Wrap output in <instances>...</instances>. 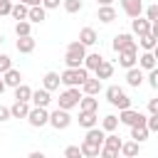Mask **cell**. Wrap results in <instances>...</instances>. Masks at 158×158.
I'll use <instances>...</instances> for the list:
<instances>
[{
	"instance_id": "6da1fadb",
	"label": "cell",
	"mask_w": 158,
	"mask_h": 158,
	"mask_svg": "<svg viewBox=\"0 0 158 158\" xmlns=\"http://www.w3.org/2000/svg\"><path fill=\"white\" fill-rule=\"evenodd\" d=\"M84 57H86V44H84L81 40H74V42L67 44V52H64L67 67H79V64L84 62Z\"/></svg>"
},
{
	"instance_id": "7a4b0ae2",
	"label": "cell",
	"mask_w": 158,
	"mask_h": 158,
	"mask_svg": "<svg viewBox=\"0 0 158 158\" xmlns=\"http://www.w3.org/2000/svg\"><path fill=\"white\" fill-rule=\"evenodd\" d=\"M86 79H89V69L86 67H67L62 72V81L67 86H81Z\"/></svg>"
},
{
	"instance_id": "3957f363",
	"label": "cell",
	"mask_w": 158,
	"mask_h": 158,
	"mask_svg": "<svg viewBox=\"0 0 158 158\" xmlns=\"http://www.w3.org/2000/svg\"><path fill=\"white\" fill-rule=\"evenodd\" d=\"M118 121H123V123H128V126H146V123H148V118H146L141 111H133L131 106H128V109H121Z\"/></svg>"
},
{
	"instance_id": "277c9868",
	"label": "cell",
	"mask_w": 158,
	"mask_h": 158,
	"mask_svg": "<svg viewBox=\"0 0 158 158\" xmlns=\"http://www.w3.org/2000/svg\"><path fill=\"white\" fill-rule=\"evenodd\" d=\"M79 99H81V91H79L77 86H69V89H64V91L59 94V106H62V109H72V106L79 104Z\"/></svg>"
},
{
	"instance_id": "5b68a950",
	"label": "cell",
	"mask_w": 158,
	"mask_h": 158,
	"mask_svg": "<svg viewBox=\"0 0 158 158\" xmlns=\"http://www.w3.org/2000/svg\"><path fill=\"white\" fill-rule=\"evenodd\" d=\"M27 118L32 126H44V123H49V111H47V106H35V109H30Z\"/></svg>"
},
{
	"instance_id": "8992f818",
	"label": "cell",
	"mask_w": 158,
	"mask_h": 158,
	"mask_svg": "<svg viewBox=\"0 0 158 158\" xmlns=\"http://www.w3.org/2000/svg\"><path fill=\"white\" fill-rule=\"evenodd\" d=\"M69 121H72V116H69V114H67V109H62V106H59L57 111H52V114H49V123H52L54 128H67V126H69Z\"/></svg>"
},
{
	"instance_id": "52a82bcc",
	"label": "cell",
	"mask_w": 158,
	"mask_h": 158,
	"mask_svg": "<svg viewBox=\"0 0 158 158\" xmlns=\"http://www.w3.org/2000/svg\"><path fill=\"white\" fill-rule=\"evenodd\" d=\"M131 47H136V42H133V37L128 32H118L114 37V49L116 52H123V49H131Z\"/></svg>"
},
{
	"instance_id": "ba28073f",
	"label": "cell",
	"mask_w": 158,
	"mask_h": 158,
	"mask_svg": "<svg viewBox=\"0 0 158 158\" xmlns=\"http://www.w3.org/2000/svg\"><path fill=\"white\" fill-rule=\"evenodd\" d=\"M136 59H138V52H136V47L118 52V64H121V67H126V69H131V67L136 64Z\"/></svg>"
},
{
	"instance_id": "9c48e42d",
	"label": "cell",
	"mask_w": 158,
	"mask_h": 158,
	"mask_svg": "<svg viewBox=\"0 0 158 158\" xmlns=\"http://www.w3.org/2000/svg\"><path fill=\"white\" fill-rule=\"evenodd\" d=\"M121 7H123V12L128 17H138L143 12V2L141 0H121Z\"/></svg>"
},
{
	"instance_id": "30bf717a",
	"label": "cell",
	"mask_w": 158,
	"mask_h": 158,
	"mask_svg": "<svg viewBox=\"0 0 158 158\" xmlns=\"http://www.w3.org/2000/svg\"><path fill=\"white\" fill-rule=\"evenodd\" d=\"M131 27H133V32H136L138 37H141V35H148V32H151V20L138 15V17H133V20H131Z\"/></svg>"
},
{
	"instance_id": "8fae6325",
	"label": "cell",
	"mask_w": 158,
	"mask_h": 158,
	"mask_svg": "<svg viewBox=\"0 0 158 158\" xmlns=\"http://www.w3.org/2000/svg\"><path fill=\"white\" fill-rule=\"evenodd\" d=\"M17 49H20L22 54H30V52L35 49V37H32V35H22V37H17Z\"/></svg>"
},
{
	"instance_id": "7c38bea8",
	"label": "cell",
	"mask_w": 158,
	"mask_h": 158,
	"mask_svg": "<svg viewBox=\"0 0 158 158\" xmlns=\"http://www.w3.org/2000/svg\"><path fill=\"white\" fill-rule=\"evenodd\" d=\"M32 101H35V106H47V104L52 101L49 89H37V91H32Z\"/></svg>"
},
{
	"instance_id": "4fadbf2b",
	"label": "cell",
	"mask_w": 158,
	"mask_h": 158,
	"mask_svg": "<svg viewBox=\"0 0 158 158\" xmlns=\"http://www.w3.org/2000/svg\"><path fill=\"white\" fill-rule=\"evenodd\" d=\"M99 109V101L94 99V94H86L79 99V111H96Z\"/></svg>"
},
{
	"instance_id": "5bb4252c",
	"label": "cell",
	"mask_w": 158,
	"mask_h": 158,
	"mask_svg": "<svg viewBox=\"0 0 158 158\" xmlns=\"http://www.w3.org/2000/svg\"><path fill=\"white\" fill-rule=\"evenodd\" d=\"M79 40L89 47V44H94L99 37H96V30H94V27H81V30H79Z\"/></svg>"
},
{
	"instance_id": "9a60e30c",
	"label": "cell",
	"mask_w": 158,
	"mask_h": 158,
	"mask_svg": "<svg viewBox=\"0 0 158 158\" xmlns=\"http://www.w3.org/2000/svg\"><path fill=\"white\" fill-rule=\"evenodd\" d=\"M2 79H5V84H7V86H17V84H22V81H20V79H22V74H20L17 69H12V67H10L7 72H2Z\"/></svg>"
},
{
	"instance_id": "2e32d148",
	"label": "cell",
	"mask_w": 158,
	"mask_h": 158,
	"mask_svg": "<svg viewBox=\"0 0 158 158\" xmlns=\"http://www.w3.org/2000/svg\"><path fill=\"white\" fill-rule=\"evenodd\" d=\"M10 111H12L15 118H27V116H30V106H27V101H15Z\"/></svg>"
},
{
	"instance_id": "e0dca14e",
	"label": "cell",
	"mask_w": 158,
	"mask_h": 158,
	"mask_svg": "<svg viewBox=\"0 0 158 158\" xmlns=\"http://www.w3.org/2000/svg\"><path fill=\"white\" fill-rule=\"evenodd\" d=\"M84 138H86V141H91V143H96V146H101L106 136H104V131H101V128L91 126V128H86V136H84Z\"/></svg>"
},
{
	"instance_id": "ac0fdd59",
	"label": "cell",
	"mask_w": 158,
	"mask_h": 158,
	"mask_svg": "<svg viewBox=\"0 0 158 158\" xmlns=\"http://www.w3.org/2000/svg\"><path fill=\"white\" fill-rule=\"evenodd\" d=\"M10 15H12L15 20H27V15H30V7H27V2H17V5H12Z\"/></svg>"
},
{
	"instance_id": "d6986e66",
	"label": "cell",
	"mask_w": 158,
	"mask_h": 158,
	"mask_svg": "<svg viewBox=\"0 0 158 158\" xmlns=\"http://www.w3.org/2000/svg\"><path fill=\"white\" fill-rule=\"evenodd\" d=\"M59 81H62V74H57V72H47L42 84H44V89H49V91H52V89H57V86H59Z\"/></svg>"
},
{
	"instance_id": "ffe728a7",
	"label": "cell",
	"mask_w": 158,
	"mask_h": 158,
	"mask_svg": "<svg viewBox=\"0 0 158 158\" xmlns=\"http://www.w3.org/2000/svg\"><path fill=\"white\" fill-rule=\"evenodd\" d=\"M79 123H81L84 128L96 126V111H79Z\"/></svg>"
},
{
	"instance_id": "44dd1931",
	"label": "cell",
	"mask_w": 158,
	"mask_h": 158,
	"mask_svg": "<svg viewBox=\"0 0 158 158\" xmlns=\"http://www.w3.org/2000/svg\"><path fill=\"white\" fill-rule=\"evenodd\" d=\"M138 62H141L143 69H153V67H156V54H153V49H146V52L138 57Z\"/></svg>"
},
{
	"instance_id": "7402d4cb",
	"label": "cell",
	"mask_w": 158,
	"mask_h": 158,
	"mask_svg": "<svg viewBox=\"0 0 158 158\" xmlns=\"http://www.w3.org/2000/svg\"><path fill=\"white\" fill-rule=\"evenodd\" d=\"M126 81H128L131 86H138V84L143 81V72H141V69H136V67H131V69L126 72Z\"/></svg>"
},
{
	"instance_id": "603a6c76",
	"label": "cell",
	"mask_w": 158,
	"mask_h": 158,
	"mask_svg": "<svg viewBox=\"0 0 158 158\" xmlns=\"http://www.w3.org/2000/svg\"><path fill=\"white\" fill-rule=\"evenodd\" d=\"M99 89H101V79L96 77V79H86L84 84H81V91L84 94H99Z\"/></svg>"
},
{
	"instance_id": "cb8c5ba5",
	"label": "cell",
	"mask_w": 158,
	"mask_h": 158,
	"mask_svg": "<svg viewBox=\"0 0 158 158\" xmlns=\"http://www.w3.org/2000/svg\"><path fill=\"white\" fill-rule=\"evenodd\" d=\"M15 99H17V101H30V99H32V89H30L27 84H17V86H15Z\"/></svg>"
},
{
	"instance_id": "d4e9b609",
	"label": "cell",
	"mask_w": 158,
	"mask_h": 158,
	"mask_svg": "<svg viewBox=\"0 0 158 158\" xmlns=\"http://www.w3.org/2000/svg\"><path fill=\"white\" fill-rule=\"evenodd\" d=\"M27 20H30V22H42V20H44V7H42V5H30Z\"/></svg>"
},
{
	"instance_id": "484cf974",
	"label": "cell",
	"mask_w": 158,
	"mask_h": 158,
	"mask_svg": "<svg viewBox=\"0 0 158 158\" xmlns=\"http://www.w3.org/2000/svg\"><path fill=\"white\" fill-rule=\"evenodd\" d=\"M99 20H101V22H111V20H116V10H114L111 5H101V7H99Z\"/></svg>"
},
{
	"instance_id": "4316f807",
	"label": "cell",
	"mask_w": 158,
	"mask_h": 158,
	"mask_svg": "<svg viewBox=\"0 0 158 158\" xmlns=\"http://www.w3.org/2000/svg\"><path fill=\"white\" fill-rule=\"evenodd\" d=\"M101 62H104V57H101L99 52H91V54L84 57V67H86V69H96Z\"/></svg>"
},
{
	"instance_id": "83f0119b",
	"label": "cell",
	"mask_w": 158,
	"mask_h": 158,
	"mask_svg": "<svg viewBox=\"0 0 158 158\" xmlns=\"http://www.w3.org/2000/svg\"><path fill=\"white\" fill-rule=\"evenodd\" d=\"M111 74H114V64L104 59V62H101V64L96 67V77H99V79H109Z\"/></svg>"
},
{
	"instance_id": "f1b7e54d",
	"label": "cell",
	"mask_w": 158,
	"mask_h": 158,
	"mask_svg": "<svg viewBox=\"0 0 158 158\" xmlns=\"http://www.w3.org/2000/svg\"><path fill=\"white\" fill-rule=\"evenodd\" d=\"M99 151H101V146H96V143H91V141L84 138V143H81V156L94 158V156H99Z\"/></svg>"
},
{
	"instance_id": "f546056e",
	"label": "cell",
	"mask_w": 158,
	"mask_h": 158,
	"mask_svg": "<svg viewBox=\"0 0 158 158\" xmlns=\"http://www.w3.org/2000/svg\"><path fill=\"white\" fill-rule=\"evenodd\" d=\"M131 138L133 141H146L148 138V126H131Z\"/></svg>"
},
{
	"instance_id": "4dcf8cb0",
	"label": "cell",
	"mask_w": 158,
	"mask_h": 158,
	"mask_svg": "<svg viewBox=\"0 0 158 158\" xmlns=\"http://www.w3.org/2000/svg\"><path fill=\"white\" fill-rule=\"evenodd\" d=\"M158 44V37L153 35V32H148V35H141V47L143 49H153Z\"/></svg>"
},
{
	"instance_id": "1f68e13d",
	"label": "cell",
	"mask_w": 158,
	"mask_h": 158,
	"mask_svg": "<svg viewBox=\"0 0 158 158\" xmlns=\"http://www.w3.org/2000/svg\"><path fill=\"white\" fill-rule=\"evenodd\" d=\"M30 30H32L30 20H17V25H15V35H17V37H22V35H30Z\"/></svg>"
},
{
	"instance_id": "d6a6232c",
	"label": "cell",
	"mask_w": 158,
	"mask_h": 158,
	"mask_svg": "<svg viewBox=\"0 0 158 158\" xmlns=\"http://www.w3.org/2000/svg\"><path fill=\"white\" fill-rule=\"evenodd\" d=\"M116 126H118V116H114V114L104 116V121H101V128H104V131H114Z\"/></svg>"
},
{
	"instance_id": "836d02e7",
	"label": "cell",
	"mask_w": 158,
	"mask_h": 158,
	"mask_svg": "<svg viewBox=\"0 0 158 158\" xmlns=\"http://www.w3.org/2000/svg\"><path fill=\"white\" fill-rule=\"evenodd\" d=\"M121 153H123V156H136V153H138V141L121 143Z\"/></svg>"
},
{
	"instance_id": "e575fe53",
	"label": "cell",
	"mask_w": 158,
	"mask_h": 158,
	"mask_svg": "<svg viewBox=\"0 0 158 158\" xmlns=\"http://www.w3.org/2000/svg\"><path fill=\"white\" fill-rule=\"evenodd\" d=\"M121 94H123V89H121V86H109V89H106V99H109L111 104H116Z\"/></svg>"
},
{
	"instance_id": "d590c367",
	"label": "cell",
	"mask_w": 158,
	"mask_h": 158,
	"mask_svg": "<svg viewBox=\"0 0 158 158\" xmlns=\"http://www.w3.org/2000/svg\"><path fill=\"white\" fill-rule=\"evenodd\" d=\"M104 143H106L109 148H116V151H121V138H118V136H114V133H111V136H106V138H104Z\"/></svg>"
},
{
	"instance_id": "8d00e7d4",
	"label": "cell",
	"mask_w": 158,
	"mask_h": 158,
	"mask_svg": "<svg viewBox=\"0 0 158 158\" xmlns=\"http://www.w3.org/2000/svg\"><path fill=\"white\" fill-rule=\"evenodd\" d=\"M64 10L67 12H79L81 10V0H64Z\"/></svg>"
},
{
	"instance_id": "74e56055",
	"label": "cell",
	"mask_w": 158,
	"mask_h": 158,
	"mask_svg": "<svg viewBox=\"0 0 158 158\" xmlns=\"http://www.w3.org/2000/svg\"><path fill=\"white\" fill-rule=\"evenodd\" d=\"M64 156L67 158H79L81 156V146H67L64 148Z\"/></svg>"
},
{
	"instance_id": "f35d334b",
	"label": "cell",
	"mask_w": 158,
	"mask_h": 158,
	"mask_svg": "<svg viewBox=\"0 0 158 158\" xmlns=\"http://www.w3.org/2000/svg\"><path fill=\"white\" fill-rule=\"evenodd\" d=\"M99 156H104V158H116V156H118V151H116V148H109V146H104V148L99 151Z\"/></svg>"
},
{
	"instance_id": "ab89813d",
	"label": "cell",
	"mask_w": 158,
	"mask_h": 158,
	"mask_svg": "<svg viewBox=\"0 0 158 158\" xmlns=\"http://www.w3.org/2000/svg\"><path fill=\"white\" fill-rule=\"evenodd\" d=\"M146 17L153 22V20H158V5H151L148 10H146Z\"/></svg>"
},
{
	"instance_id": "60d3db41",
	"label": "cell",
	"mask_w": 158,
	"mask_h": 158,
	"mask_svg": "<svg viewBox=\"0 0 158 158\" xmlns=\"http://www.w3.org/2000/svg\"><path fill=\"white\" fill-rule=\"evenodd\" d=\"M12 64H10V57L7 54H0V72H7Z\"/></svg>"
},
{
	"instance_id": "b9f144b4",
	"label": "cell",
	"mask_w": 158,
	"mask_h": 158,
	"mask_svg": "<svg viewBox=\"0 0 158 158\" xmlns=\"http://www.w3.org/2000/svg\"><path fill=\"white\" fill-rule=\"evenodd\" d=\"M148 131H158V114H151V118H148Z\"/></svg>"
},
{
	"instance_id": "7bdbcfd3",
	"label": "cell",
	"mask_w": 158,
	"mask_h": 158,
	"mask_svg": "<svg viewBox=\"0 0 158 158\" xmlns=\"http://www.w3.org/2000/svg\"><path fill=\"white\" fill-rule=\"evenodd\" d=\"M10 10H12V2L10 0H0V15H10Z\"/></svg>"
},
{
	"instance_id": "ee69618b",
	"label": "cell",
	"mask_w": 158,
	"mask_h": 158,
	"mask_svg": "<svg viewBox=\"0 0 158 158\" xmlns=\"http://www.w3.org/2000/svg\"><path fill=\"white\" fill-rule=\"evenodd\" d=\"M148 79H151V86H153V89H158V69H156V67L151 69V77H148Z\"/></svg>"
},
{
	"instance_id": "f6af8a7d",
	"label": "cell",
	"mask_w": 158,
	"mask_h": 158,
	"mask_svg": "<svg viewBox=\"0 0 158 158\" xmlns=\"http://www.w3.org/2000/svg\"><path fill=\"white\" fill-rule=\"evenodd\" d=\"M10 116H12V111H10L7 106H0V121H7Z\"/></svg>"
},
{
	"instance_id": "bcb514c9",
	"label": "cell",
	"mask_w": 158,
	"mask_h": 158,
	"mask_svg": "<svg viewBox=\"0 0 158 158\" xmlns=\"http://www.w3.org/2000/svg\"><path fill=\"white\" fill-rule=\"evenodd\" d=\"M148 111L151 114H158V99H151L148 101Z\"/></svg>"
},
{
	"instance_id": "7dc6e473",
	"label": "cell",
	"mask_w": 158,
	"mask_h": 158,
	"mask_svg": "<svg viewBox=\"0 0 158 158\" xmlns=\"http://www.w3.org/2000/svg\"><path fill=\"white\" fill-rule=\"evenodd\" d=\"M42 2H44V7H49V10H52V7H57V5H59V0H42Z\"/></svg>"
},
{
	"instance_id": "c3c4849f",
	"label": "cell",
	"mask_w": 158,
	"mask_h": 158,
	"mask_svg": "<svg viewBox=\"0 0 158 158\" xmlns=\"http://www.w3.org/2000/svg\"><path fill=\"white\" fill-rule=\"evenodd\" d=\"M151 32L158 37V20H153V22H151Z\"/></svg>"
},
{
	"instance_id": "681fc988",
	"label": "cell",
	"mask_w": 158,
	"mask_h": 158,
	"mask_svg": "<svg viewBox=\"0 0 158 158\" xmlns=\"http://www.w3.org/2000/svg\"><path fill=\"white\" fill-rule=\"evenodd\" d=\"M5 86H7V84H5V79H2V77H0V94H2V91H5Z\"/></svg>"
},
{
	"instance_id": "f907efd6",
	"label": "cell",
	"mask_w": 158,
	"mask_h": 158,
	"mask_svg": "<svg viewBox=\"0 0 158 158\" xmlns=\"http://www.w3.org/2000/svg\"><path fill=\"white\" fill-rule=\"evenodd\" d=\"M96 2H101V5H111V0H96Z\"/></svg>"
},
{
	"instance_id": "816d5d0a",
	"label": "cell",
	"mask_w": 158,
	"mask_h": 158,
	"mask_svg": "<svg viewBox=\"0 0 158 158\" xmlns=\"http://www.w3.org/2000/svg\"><path fill=\"white\" fill-rule=\"evenodd\" d=\"M153 54H156V59H158V44H156V47H153Z\"/></svg>"
},
{
	"instance_id": "f5cc1de1",
	"label": "cell",
	"mask_w": 158,
	"mask_h": 158,
	"mask_svg": "<svg viewBox=\"0 0 158 158\" xmlns=\"http://www.w3.org/2000/svg\"><path fill=\"white\" fill-rule=\"evenodd\" d=\"M20 2H30V0H20Z\"/></svg>"
},
{
	"instance_id": "db71d44e",
	"label": "cell",
	"mask_w": 158,
	"mask_h": 158,
	"mask_svg": "<svg viewBox=\"0 0 158 158\" xmlns=\"http://www.w3.org/2000/svg\"><path fill=\"white\" fill-rule=\"evenodd\" d=\"M0 42H2V35H0Z\"/></svg>"
}]
</instances>
